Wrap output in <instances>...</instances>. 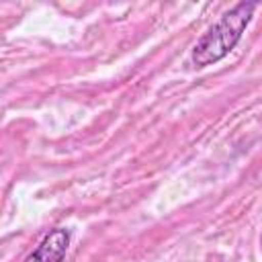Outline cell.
<instances>
[{"instance_id":"obj_2","label":"cell","mask_w":262,"mask_h":262,"mask_svg":"<svg viewBox=\"0 0 262 262\" xmlns=\"http://www.w3.org/2000/svg\"><path fill=\"white\" fill-rule=\"evenodd\" d=\"M70 244V233L66 229H53L43 237L39 248L25 258V262H61Z\"/></svg>"},{"instance_id":"obj_1","label":"cell","mask_w":262,"mask_h":262,"mask_svg":"<svg viewBox=\"0 0 262 262\" xmlns=\"http://www.w3.org/2000/svg\"><path fill=\"white\" fill-rule=\"evenodd\" d=\"M254 8H256V2H239L229 12H225L221 20L215 27H211L209 33H205L201 41L194 45L192 63L196 68H205L225 57L242 39V33L246 31Z\"/></svg>"}]
</instances>
